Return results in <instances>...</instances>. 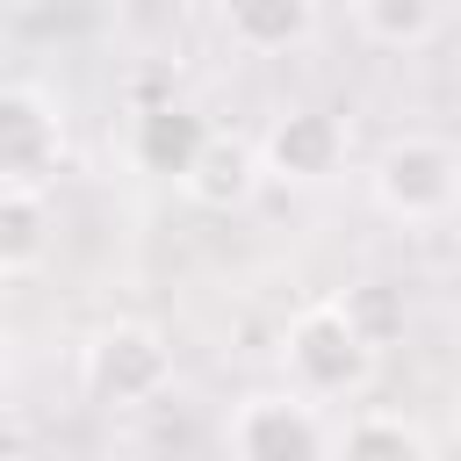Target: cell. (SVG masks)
<instances>
[{
	"mask_svg": "<svg viewBox=\"0 0 461 461\" xmlns=\"http://www.w3.org/2000/svg\"><path fill=\"white\" fill-rule=\"evenodd\" d=\"M346 115L339 108H317V101H303V108H281L259 137H252V151H259V173L267 180H288V187H324L339 166H346Z\"/></svg>",
	"mask_w": 461,
	"mask_h": 461,
	"instance_id": "obj_5",
	"label": "cell"
},
{
	"mask_svg": "<svg viewBox=\"0 0 461 461\" xmlns=\"http://www.w3.org/2000/svg\"><path fill=\"white\" fill-rule=\"evenodd\" d=\"M79 375H86V396L108 403V411H144L173 389V346L158 324L144 317H115L86 339L79 353Z\"/></svg>",
	"mask_w": 461,
	"mask_h": 461,
	"instance_id": "obj_3",
	"label": "cell"
},
{
	"mask_svg": "<svg viewBox=\"0 0 461 461\" xmlns=\"http://www.w3.org/2000/svg\"><path fill=\"white\" fill-rule=\"evenodd\" d=\"M259 151H252V137H230V130H209V144H202V158L187 166V180H180V194L194 202V209H216V216H230V209H245L252 194H259Z\"/></svg>",
	"mask_w": 461,
	"mask_h": 461,
	"instance_id": "obj_9",
	"label": "cell"
},
{
	"mask_svg": "<svg viewBox=\"0 0 461 461\" xmlns=\"http://www.w3.org/2000/svg\"><path fill=\"white\" fill-rule=\"evenodd\" d=\"M375 209L396 223H447L461 209V144L432 130H403L375 151Z\"/></svg>",
	"mask_w": 461,
	"mask_h": 461,
	"instance_id": "obj_2",
	"label": "cell"
},
{
	"mask_svg": "<svg viewBox=\"0 0 461 461\" xmlns=\"http://www.w3.org/2000/svg\"><path fill=\"white\" fill-rule=\"evenodd\" d=\"M58 245V216H50V194L36 187H0V281H22L50 259Z\"/></svg>",
	"mask_w": 461,
	"mask_h": 461,
	"instance_id": "obj_10",
	"label": "cell"
},
{
	"mask_svg": "<svg viewBox=\"0 0 461 461\" xmlns=\"http://www.w3.org/2000/svg\"><path fill=\"white\" fill-rule=\"evenodd\" d=\"M375 360H382V353L353 331V317L339 310V295L303 303V310L288 317V331H281V375H288V389H295L303 403H331V396L367 389Z\"/></svg>",
	"mask_w": 461,
	"mask_h": 461,
	"instance_id": "obj_1",
	"label": "cell"
},
{
	"mask_svg": "<svg viewBox=\"0 0 461 461\" xmlns=\"http://www.w3.org/2000/svg\"><path fill=\"white\" fill-rule=\"evenodd\" d=\"M331 461H432V447L403 411H360L331 439Z\"/></svg>",
	"mask_w": 461,
	"mask_h": 461,
	"instance_id": "obj_12",
	"label": "cell"
},
{
	"mask_svg": "<svg viewBox=\"0 0 461 461\" xmlns=\"http://www.w3.org/2000/svg\"><path fill=\"white\" fill-rule=\"evenodd\" d=\"M223 439H230L238 461H324L331 454V432H324L317 403H303L295 389H252V396H238Z\"/></svg>",
	"mask_w": 461,
	"mask_h": 461,
	"instance_id": "obj_4",
	"label": "cell"
},
{
	"mask_svg": "<svg viewBox=\"0 0 461 461\" xmlns=\"http://www.w3.org/2000/svg\"><path fill=\"white\" fill-rule=\"evenodd\" d=\"M216 29H223V43L245 50V58H288L295 43H310V36L324 29V14H317L310 0H230V7L216 14Z\"/></svg>",
	"mask_w": 461,
	"mask_h": 461,
	"instance_id": "obj_8",
	"label": "cell"
},
{
	"mask_svg": "<svg viewBox=\"0 0 461 461\" xmlns=\"http://www.w3.org/2000/svg\"><path fill=\"white\" fill-rule=\"evenodd\" d=\"M22 447H29L22 411H14V403H0V461H22Z\"/></svg>",
	"mask_w": 461,
	"mask_h": 461,
	"instance_id": "obj_14",
	"label": "cell"
},
{
	"mask_svg": "<svg viewBox=\"0 0 461 461\" xmlns=\"http://www.w3.org/2000/svg\"><path fill=\"white\" fill-rule=\"evenodd\" d=\"M0 375H7V331H0Z\"/></svg>",
	"mask_w": 461,
	"mask_h": 461,
	"instance_id": "obj_15",
	"label": "cell"
},
{
	"mask_svg": "<svg viewBox=\"0 0 461 461\" xmlns=\"http://www.w3.org/2000/svg\"><path fill=\"white\" fill-rule=\"evenodd\" d=\"M339 310L353 317V331H360L375 353L403 331V295H396L389 281H360V288H346V295H339Z\"/></svg>",
	"mask_w": 461,
	"mask_h": 461,
	"instance_id": "obj_13",
	"label": "cell"
},
{
	"mask_svg": "<svg viewBox=\"0 0 461 461\" xmlns=\"http://www.w3.org/2000/svg\"><path fill=\"white\" fill-rule=\"evenodd\" d=\"M346 29L375 50H418L447 29V7H432V0H353Z\"/></svg>",
	"mask_w": 461,
	"mask_h": 461,
	"instance_id": "obj_11",
	"label": "cell"
},
{
	"mask_svg": "<svg viewBox=\"0 0 461 461\" xmlns=\"http://www.w3.org/2000/svg\"><path fill=\"white\" fill-rule=\"evenodd\" d=\"M209 115L194 108V101H180V94H158V101H144L137 115H130V158H137V173H151V180H187V166L202 158V144H209Z\"/></svg>",
	"mask_w": 461,
	"mask_h": 461,
	"instance_id": "obj_7",
	"label": "cell"
},
{
	"mask_svg": "<svg viewBox=\"0 0 461 461\" xmlns=\"http://www.w3.org/2000/svg\"><path fill=\"white\" fill-rule=\"evenodd\" d=\"M65 158V115L43 86H0V187H36Z\"/></svg>",
	"mask_w": 461,
	"mask_h": 461,
	"instance_id": "obj_6",
	"label": "cell"
}]
</instances>
